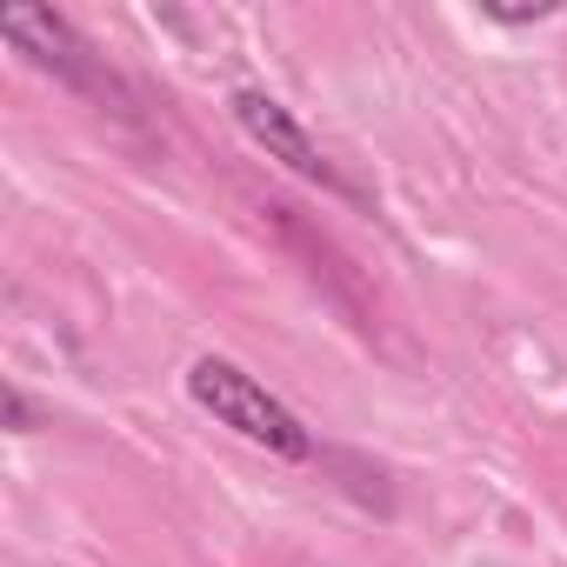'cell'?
<instances>
[{
	"instance_id": "4",
	"label": "cell",
	"mask_w": 567,
	"mask_h": 567,
	"mask_svg": "<svg viewBox=\"0 0 567 567\" xmlns=\"http://www.w3.org/2000/svg\"><path fill=\"white\" fill-rule=\"evenodd\" d=\"M321 461H328L334 474H348L341 487H348L361 507H374V514H394V487H388V474H381V467H368L361 454H321Z\"/></svg>"
},
{
	"instance_id": "5",
	"label": "cell",
	"mask_w": 567,
	"mask_h": 567,
	"mask_svg": "<svg viewBox=\"0 0 567 567\" xmlns=\"http://www.w3.org/2000/svg\"><path fill=\"white\" fill-rule=\"evenodd\" d=\"M8 427H14V434H28V427H34V408H28V394H21V388L8 394Z\"/></svg>"
},
{
	"instance_id": "3",
	"label": "cell",
	"mask_w": 567,
	"mask_h": 567,
	"mask_svg": "<svg viewBox=\"0 0 567 567\" xmlns=\"http://www.w3.org/2000/svg\"><path fill=\"white\" fill-rule=\"evenodd\" d=\"M234 121H240V134L254 141V147H267V161H280L288 174H301V181H315V187H328V194H354L348 181H341V167L321 154V141L280 107L274 94H260V87H240L234 94Z\"/></svg>"
},
{
	"instance_id": "2",
	"label": "cell",
	"mask_w": 567,
	"mask_h": 567,
	"mask_svg": "<svg viewBox=\"0 0 567 567\" xmlns=\"http://www.w3.org/2000/svg\"><path fill=\"white\" fill-rule=\"evenodd\" d=\"M0 34L14 41V54H28L41 74H54L61 87H74V94H94V101H107V94H121L114 87V74L94 61V48L54 14V8H14V14H0Z\"/></svg>"
},
{
	"instance_id": "1",
	"label": "cell",
	"mask_w": 567,
	"mask_h": 567,
	"mask_svg": "<svg viewBox=\"0 0 567 567\" xmlns=\"http://www.w3.org/2000/svg\"><path fill=\"white\" fill-rule=\"evenodd\" d=\"M187 394H194V408L200 414H214L227 434H240L247 447H260V454H274V461H315V434L301 427V414L280 401V394H267L247 368H234V361H220V354H200L194 368H187Z\"/></svg>"
}]
</instances>
